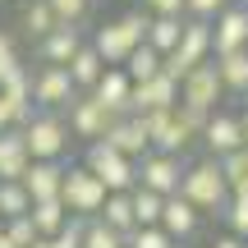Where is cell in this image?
<instances>
[{
  "label": "cell",
  "instance_id": "cell-21",
  "mask_svg": "<svg viewBox=\"0 0 248 248\" xmlns=\"http://www.w3.org/2000/svg\"><path fill=\"white\" fill-rule=\"evenodd\" d=\"M28 142H23V129L18 124H9V129H0V179H18L28 170Z\"/></svg>",
  "mask_w": 248,
  "mask_h": 248
},
{
  "label": "cell",
  "instance_id": "cell-43",
  "mask_svg": "<svg viewBox=\"0 0 248 248\" xmlns=\"http://www.w3.org/2000/svg\"><path fill=\"white\" fill-rule=\"evenodd\" d=\"M28 248H55V244H51V239H46V234H37V239H32V244H28Z\"/></svg>",
  "mask_w": 248,
  "mask_h": 248
},
{
  "label": "cell",
  "instance_id": "cell-36",
  "mask_svg": "<svg viewBox=\"0 0 248 248\" xmlns=\"http://www.w3.org/2000/svg\"><path fill=\"white\" fill-rule=\"evenodd\" d=\"M207 115H212V110H202V106H188V101H175V120L184 124V129L193 133V138H198V133H202Z\"/></svg>",
  "mask_w": 248,
  "mask_h": 248
},
{
  "label": "cell",
  "instance_id": "cell-49",
  "mask_svg": "<svg viewBox=\"0 0 248 248\" xmlns=\"http://www.w3.org/2000/svg\"><path fill=\"white\" fill-rule=\"evenodd\" d=\"M124 248H129V244H124Z\"/></svg>",
  "mask_w": 248,
  "mask_h": 248
},
{
  "label": "cell",
  "instance_id": "cell-6",
  "mask_svg": "<svg viewBox=\"0 0 248 248\" xmlns=\"http://www.w3.org/2000/svg\"><path fill=\"white\" fill-rule=\"evenodd\" d=\"M184 152H156V147H147L138 156V184L142 188H152V193H179V175H184Z\"/></svg>",
  "mask_w": 248,
  "mask_h": 248
},
{
  "label": "cell",
  "instance_id": "cell-16",
  "mask_svg": "<svg viewBox=\"0 0 248 248\" xmlns=\"http://www.w3.org/2000/svg\"><path fill=\"white\" fill-rule=\"evenodd\" d=\"M101 138H106V142H110L115 152L133 156V161H138L142 152L152 147V142H147V129H142V120L133 115V110H129V115H115V120L106 124V133H101Z\"/></svg>",
  "mask_w": 248,
  "mask_h": 248
},
{
  "label": "cell",
  "instance_id": "cell-47",
  "mask_svg": "<svg viewBox=\"0 0 248 248\" xmlns=\"http://www.w3.org/2000/svg\"><path fill=\"white\" fill-rule=\"evenodd\" d=\"M0 230H5V216H0Z\"/></svg>",
  "mask_w": 248,
  "mask_h": 248
},
{
  "label": "cell",
  "instance_id": "cell-4",
  "mask_svg": "<svg viewBox=\"0 0 248 248\" xmlns=\"http://www.w3.org/2000/svg\"><path fill=\"white\" fill-rule=\"evenodd\" d=\"M23 142H28V156L32 161H64L74 138H69V129H64L60 110H37V115L23 124Z\"/></svg>",
  "mask_w": 248,
  "mask_h": 248
},
{
  "label": "cell",
  "instance_id": "cell-15",
  "mask_svg": "<svg viewBox=\"0 0 248 248\" xmlns=\"http://www.w3.org/2000/svg\"><path fill=\"white\" fill-rule=\"evenodd\" d=\"M161 230L170 234L175 244H184V239H193L198 234V225H202V212H198L188 198H179V193H166V202H161Z\"/></svg>",
  "mask_w": 248,
  "mask_h": 248
},
{
  "label": "cell",
  "instance_id": "cell-14",
  "mask_svg": "<svg viewBox=\"0 0 248 248\" xmlns=\"http://www.w3.org/2000/svg\"><path fill=\"white\" fill-rule=\"evenodd\" d=\"M179 101V83L170 74H152V78L133 83L129 88V110L142 115V110H161V106H175Z\"/></svg>",
  "mask_w": 248,
  "mask_h": 248
},
{
  "label": "cell",
  "instance_id": "cell-40",
  "mask_svg": "<svg viewBox=\"0 0 248 248\" xmlns=\"http://www.w3.org/2000/svg\"><path fill=\"white\" fill-rule=\"evenodd\" d=\"M138 9H147V14H184V0H142Z\"/></svg>",
  "mask_w": 248,
  "mask_h": 248
},
{
  "label": "cell",
  "instance_id": "cell-24",
  "mask_svg": "<svg viewBox=\"0 0 248 248\" xmlns=\"http://www.w3.org/2000/svg\"><path fill=\"white\" fill-rule=\"evenodd\" d=\"M179 28H184V14H152L147 18V37L142 42L152 46V51H175V42H179Z\"/></svg>",
  "mask_w": 248,
  "mask_h": 248
},
{
  "label": "cell",
  "instance_id": "cell-7",
  "mask_svg": "<svg viewBox=\"0 0 248 248\" xmlns=\"http://www.w3.org/2000/svg\"><path fill=\"white\" fill-rule=\"evenodd\" d=\"M142 129H147V142H152V147H156V152H188V147H193V133H188L184 129V124H179L175 120V106H161V110H142Z\"/></svg>",
  "mask_w": 248,
  "mask_h": 248
},
{
  "label": "cell",
  "instance_id": "cell-32",
  "mask_svg": "<svg viewBox=\"0 0 248 248\" xmlns=\"http://www.w3.org/2000/svg\"><path fill=\"white\" fill-rule=\"evenodd\" d=\"M221 221H225V230H230V234L248 239V193H230V198H225Z\"/></svg>",
  "mask_w": 248,
  "mask_h": 248
},
{
  "label": "cell",
  "instance_id": "cell-30",
  "mask_svg": "<svg viewBox=\"0 0 248 248\" xmlns=\"http://www.w3.org/2000/svg\"><path fill=\"white\" fill-rule=\"evenodd\" d=\"M55 23H60V18H55V9L46 5V0H28V5H23V28H28L32 42H37V37H46Z\"/></svg>",
  "mask_w": 248,
  "mask_h": 248
},
{
  "label": "cell",
  "instance_id": "cell-41",
  "mask_svg": "<svg viewBox=\"0 0 248 248\" xmlns=\"http://www.w3.org/2000/svg\"><path fill=\"white\" fill-rule=\"evenodd\" d=\"M212 248H244V239H239V234H230V230H225V234H221V239H216Z\"/></svg>",
  "mask_w": 248,
  "mask_h": 248
},
{
  "label": "cell",
  "instance_id": "cell-27",
  "mask_svg": "<svg viewBox=\"0 0 248 248\" xmlns=\"http://www.w3.org/2000/svg\"><path fill=\"white\" fill-rule=\"evenodd\" d=\"M78 248H124V234L110 230L101 216H88L83 221V234H78Z\"/></svg>",
  "mask_w": 248,
  "mask_h": 248
},
{
  "label": "cell",
  "instance_id": "cell-48",
  "mask_svg": "<svg viewBox=\"0 0 248 248\" xmlns=\"http://www.w3.org/2000/svg\"><path fill=\"white\" fill-rule=\"evenodd\" d=\"M244 248H248V239H244Z\"/></svg>",
  "mask_w": 248,
  "mask_h": 248
},
{
  "label": "cell",
  "instance_id": "cell-25",
  "mask_svg": "<svg viewBox=\"0 0 248 248\" xmlns=\"http://www.w3.org/2000/svg\"><path fill=\"white\" fill-rule=\"evenodd\" d=\"M101 221L110 225V230H120V234H129V230H138V221H133V202H129V193H106V202H101Z\"/></svg>",
  "mask_w": 248,
  "mask_h": 248
},
{
  "label": "cell",
  "instance_id": "cell-44",
  "mask_svg": "<svg viewBox=\"0 0 248 248\" xmlns=\"http://www.w3.org/2000/svg\"><path fill=\"white\" fill-rule=\"evenodd\" d=\"M239 124H244V142H248V106L239 110Z\"/></svg>",
  "mask_w": 248,
  "mask_h": 248
},
{
  "label": "cell",
  "instance_id": "cell-46",
  "mask_svg": "<svg viewBox=\"0 0 248 248\" xmlns=\"http://www.w3.org/2000/svg\"><path fill=\"white\" fill-rule=\"evenodd\" d=\"M230 5H248V0H230Z\"/></svg>",
  "mask_w": 248,
  "mask_h": 248
},
{
  "label": "cell",
  "instance_id": "cell-17",
  "mask_svg": "<svg viewBox=\"0 0 248 248\" xmlns=\"http://www.w3.org/2000/svg\"><path fill=\"white\" fill-rule=\"evenodd\" d=\"M0 97H5V106H9V120L23 129L28 120L37 115V101H32V74L28 69H14L5 83H0Z\"/></svg>",
  "mask_w": 248,
  "mask_h": 248
},
{
  "label": "cell",
  "instance_id": "cell-3",
  "mask_svg": "<svg viewBox=\"0 0 248 248\" xmlns=\"http://www.w3.org/2000/svg\"><path fill=\"white\" fill-rule=\"evenodd\" d=\"M83 166L106 184V193H129V188L138 184V161L124 156V152H115L106 138H97V142L83 147Z\"/></svg>",
  "mask_w": 248,
  "mask_h": 248
},
{
  "label": "cell",
  "instance_id": "cell-45",
  "mask_svg": "<svg viewBox=\"0 0 248 248\" xmlns=\"http://www.w3.org/2000/svg\"><path fill=\"white\" fill-rule=\"evenodd\" d=\"M0 248H18V244H14V239H9V234H5V230H0Z\"/></svg>",
  "mask_w": 248,
  "mask_h": 248
},
{
  "label": "cell",
  "instance_id": "cell-13",
  "mask_svg": "<svg viewBox=\"0 0 248 248\" xmlns=\"http://www.w3.org/2000/svg\"><path fill=\"white\" fill-rule=\"evenodd\" d=\"M129 88H133V78L124 74V64H106L101 78L88 88V97L97 101L106 115H129Z\"/></svg>",
  "mask_w": 248,
  "mask_h": 248
},
{
  "label": "cell",
  "instance_id": "cell-9",
  "mask_svg": "<svg viewBox=\"0 0 248 248\" xmlns=\"http://www.w3.org/2000/svg\"><path fill=\"white\" fill-rule=\"evenodd\" d=\"M74 97H78V88H74V78H69L64 64H42V69L32 74V101H37V110H64Z\"/></svg>",
  "mask_w": 248,
  "mask_h": 248
},
{
  "label": "cell",
  "instance_id": "cell-8",
  "mask_svg": "<svg viewBox=\"0 0 248 248\" xmlns=\"http://www.w3.org/2000/svg\"><path fill=\"white\" fill-rule=\"evenodd\" d=\"M225 97L221 88V74H216V60L207 55L202 64H193V69L179 78V101H188V106H202V110H216Z\"/></svg>",
  "mask_w": 248,
  "mask_h": 248
},
{
  "label": "cell",
  "instance_id": "cell-37",
  "mask_svg": "<svg viewBox=\"0 0 248 248\" xmlns=\"http://www.w3.org/2000/svg\"><path fill=\"white\" fill-rule=\"evenodd\" d=\"M5 234H9L18 248H28V244L37 239V230H32V221H28V212H23V216H9V221H5Z\"/></svg>",
  "mask_w": 248,
  "mask_h": 248
},
{
  "label": "cell",
  "instance_id": "cell-38",
  "mask_svg": "<svg viewBox=\"0 0 248 248\" xmlns=\"http://www.w3.org/2000/svg\"><path fill=\"white\" fill-rule=\"evenodd\" d=\"M221 5H230V0H184V18H207L212 23L221 14Z\"/></svg>",
  "mask_w": 248,
  "mask_h": 248
},
{
  "label": "cell",
  "instance_id": "cell-31",
  "mask_svg": "<svg viewBox=\"0 0 248 248\" xmlns=\"http://www.w3.org/2000/svg\"><path fill=\"white\" fill-rule=\"evenodd\" d=\"M28 207H32V198H28V188L18 184V179H0V216H23Z\"/></svg>",
  "mask_w": 248,
  "mask_h": 248
},
{
  "label": "cell",
  "instance_id": "cell-19",
  "mask_svg": "<svg viewBox=\"0 0 248 248\" xmlns=\"http://www.w3.org/2000/svg\"><path fill=\"white\" fill-rule=\"evenodd\" d=\"M69 161H28V170L18 175V184L28 188V198H60V179Z\"/></svg>",
  "mask_w": 248,
  "mask_h": 248
},
{
  "label": "cell",
  "instance_id": "cell-11",
  "mask_svg": "<svg viewBox=\"0 0 248 248\" xmlns=\"http://www.w3.org/2000/svg\"><path fill=\"white\" fill-rule=\"evenodd\" d=\"M198 142L207 147V156H225V152H239L244 147V124L234 110H221L216 106L212 115H207L202 133H198Z\"/></svg>",
  "mask_w": 248,
  "mask_h": 248
},
{
  "label": "cell",
  "instance_id": "cell-18",
  "mask_svg": "<svg viewBox=\"0 0 248 248\" xmlns=\"http://www.w3.org/2000/svg\"><path fill=\"white\" fill-rule=\"evenodd\" d=\"M83 46V28L74 23H55L46 37H37V60L42 64H69V55Z\"/></svg>",
  "mask_w": 248,
  "mask_h": 248
},
{
  "label": "cell",
  "instance_id": "cell-20",
  "mask_svg": "<svg viewBox=\"0 0 248 248\" xmlns=\"http://www.w3.org/2000/svg\"><path fill=\"white\" fill-rule=\"evenodd\" d=\"M216 60V74H221V88L225 97H248V46L244 51H225V55H212Z\"/></svg>",
  "mask_w": 248,
  "mask_h": 248
},
{
  "label": "cell",
  "instance_id": "cell-42",
  "mask_svg": "<svg viewBox=\"0 0 248 248\" xmlns=\"http://www.w3.org/2000/svg\"><path fill=\"white\" fill-rule=\"evenodd\" d=\"M9 124L14 120H9V106H5V97H0V129H9Z\"/></svg>",
  "mask_w": 248,
  "mask_h": 248
},
{
  "label": "cell",
  "instance_id": "cell-34",
  "mask_svg": "<svg viewBox=\"0 0 248 248\" xmlns=\"http://www.w3.org/2000/svg\"><path fill=\"white\" fill-rule=\"evenodd\" d=\"M124 244H129V248H179L166 230H161V225H138V230L124 234Z\"/></svg>",
  "mask_w": 248,
  "mask_h": 248
},
{
  "label": "cell",
  "instance_id": "cell-12",
  "mask_svg": "<svg viewBox=\"0 0 248 248\" xmlns=\"http://www.w3.org/2000/svg\"><path fill=\"white\" fill-rule=\"evenodd\" d=\"M248 46V5H221V14L212 18V55L244 51Z\"/></svg>",
  "mask_w": 248,
  "mask_h": 248
},
{
  "label": "cell",
  "instance_id": "cell-28",
  "mask_svg": "<svg viewBox=\"0 0 248 248\" xmlns=\"http://www.w3.org/2000/svg\"><path fill=\"white\" fill-rule=\"evenodd\" d=\"M216 166H221L225 175V188L230 193H248V152H225V156H216Z\"/></svg>",
  "mask_w": 248,
  "mask_h": 248
},
{
  "label": "cell",
  "instance_id": "cell-26",
  "mask_svg": "<svg viewBox=\"0 0 248 248\" xmlns=\"http://www.w3.org/2000/svg\"><path fill=\"white\" fill-rule=\"evenodd\" d=\"M124 74H129L133 83H142V78H152V74H161V51H152L147 42H138L129 55H124Z\"/></svg>",
  "mask_w": 248,
  "mask_h": 248
},
{
  "label": "cell",
  "instance_id": "cell-29",
  "mask_svg": "<svg viewBox=\"0 0 248 248\" xmlns=\"http://www.w3.org/2000/svg\"><path fill=\"white\" fill-rule=\"evenodd\" d=\"M129 202H133V221H138V225H156V221H161V202H166V198L152 193V188H142V184H133V188H129Z\"/></svg>",
  "mask_w": 248,
  "mask_h": 248
},
{
  "label": "cell",
  "instance_id": "cell-10",
  "mask_svg": "<svg viewBox=\"0 0 248 248\" xmlns=\"http://www.w3.org/2000/svg\"><path fill=\"white\" fill-rule=\"evenodd\" d=\"M64 115V129H69V138H78V142H97L101 133H106V124L115 120V115H106V110L97 106V101L88 97V92H78V97L69 101V106L60 110Z\"/></svg>",
  "mask_w": 248,
  "mask_h": 248
},
{
  "label": "cell",
  "instance_id": "cell-23",
  "mask_svg": "<svg viewBox=\"0 0 248 248\" xmlns=\"http://www.w3.org/2000/svg\"><path fill=\"white\" fill-rule=\"evenodd\" d=\"M28 221H32L37 234H46V239H51V234H60V225L69 221V212H64L60 198H37V202L28 207Z\"/></svg>",
  "mask_w": 248,
  "mask_h": 248
},
{
  "label": "cell",
  "instance_id": "cell-33",
  "mask_svg": "<svg viewBox=\"0 0 248 248\" xmlns=\"http://www.w3.org/2000/svg\"><path fill=\"white\" fill-rule=\"evenodd\" d=\"M46 5L55 9V18H60V23L83 28V23L92 18V5H97V0H46Z\"/></svg>",
  "mask_w": 248,
  "mask_h": 248
},
{
  "label": "cell",
  "instance_id": "cell-35",
  "mask_svg": "<svg viewBox=\"0 0 248 248\" xmlns=\"http://www.w3.org/2000/svg\"><path fill=\"white\" fill-rule=\"evenodd\" d=\"M14 69H23V60H18V42L0 28V83H5Z\"/></svg>",
  "mask_w": 248,
  "mask_h": 248
},
{
  "label": "cell",
  "instance_id": "cell-5",
  "mask_svg": "<svg viewBox=\"0 0 248 248\" xmlns=\"http://www.w3.org/2000/svg\"><path fill=\"white\" fill-rule=\"evenodd\" d=\"M60 202L69 216H78V221H88V216L101 212V202H106V184H101L97 175H92L88 166H64V179H60Z\"/></svg>",
  "mask_w": 248,
  "mask_h": 248
},
{
  "label": "cell",
  "instance_id": "cell-39",
  "mask_svg": "<svg viewBox=\"0 0 248 248\" xmlns=\"http://www.w3.org/2000/svg\"><path fill=\"white\" fill-rule=\"evenodd\" d=\"M78 234H83V221H78V216H69V221L60 225V234H51V244L55 248H78Z\"/></svg>",
  "mask_w": 248,
  "mask_h": 248
},
{
  "label": "cell",
  "instance_id": "cell-1",
  "mask_svg": "<svg viewBox=\"0 0 248 248\" xmlns=\"http://www.w3.org/2000/svg\"><path fill=\"white\" fill-rule=\"evenodd\" d=\"M179 198H188L202 216H221L225 212L230 188H225V175H221V166H216V156H202V161H193V166H184V175H179Z\"/></svg>",
  "mask_w": 248,
  "mask_h": 248
},
{
  "label": "cell",
  "instance_id": "cell-2",
  "mask_svg": "<svg viewBox=\"0 0 248 248\" xmlns=\"http://www.w3.org/2000/svg\"><path fill=\"white\" fill-rule=\"evenodd\" d=\"M147 18H152L147 9H129V14L101 23L97 32H92V51H97L106 64H124V55H129L133 46L147 37Z\"/></svg>",
  "mask_w": 248,
  "mask_h": 248
},
{
  "label": "cell",
  "instance_id": "cell-22",
  "mask_svg": "<svg viewBox=\"0 0 248 248\" xmlns=\"http://www.w3.org/2000/svg\"><path fill=\"white\" fill-rule=\"evenodd\" d=\"M64 69H69V78H74V88H78V92H88L92 83L101 78V69H106V60H101V55L92 51V42H83L78 51L69 55V64H64Z\"/></svg>",
  "mask_w": 248,
  "mask_h": 248
}]
</instances>
